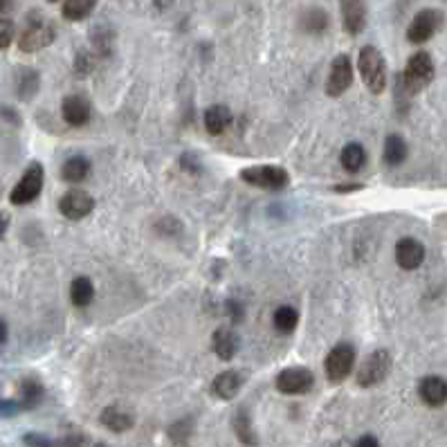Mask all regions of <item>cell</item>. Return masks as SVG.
I'll return each mask as SVG.
<instances>
[{
	"label": "cell",
	"mask_w": 447,
	"mask_h": 447,
	"mask_svg": "<svg viewBox=\"0 0 447 447\" xmlns=\"http://www.w3.org/2000/svg\"><path fill=\"white\" fill-rule=\"evenodd\" d=\"M14 7H16V3H9V0H0V19H5V14H9Z\"/></svg>",
	"instance_id": "ab89813d"
},
{
	"label": "cell",
	"mask_w": 447,
	"mask_h": 447,
	"mask_svg": "<svg viewBox=\"0 0 447 447\" xmlns=\"http://www.w3.org/2000/svg\"><path fill=\"white\" fill-rule=\"evenodd\" d=\"M56 38V27L52 23H48L46 19H41V14H30V23L23 30V34L19 36V50L21 52H38L43 48L52 46Z\"/></svg>",
	"instance_id": "3957f363"
},
{
	"label": "cell",
	"mask_w": 447,
	"mask_h": 447,
	"mask_svg": "<svg viewBox=\"0 0 447 447\" xmlns=\"http://www.w3.org/2000/svg\"><path fill=\"white\" fill-rule=\"evenodd\" d=\"M277 389L279 394L283 396H301L312 389L315 384V378H312V371L304 369V367H290V369H283L279 376H277Z\"/></svg>",
	"instance_id": "9c48e42d"
},
{
	"label": "cell",
	"mask_w": 447,
	"mask_h": 447,
	"mask_svg": "<svg viewBox=\"0 0 447 447\" xmlns=\"http://www.w3.org/2000/svg\"><path fill=\"white\" fill-rule=\"evenodd\" d=\"M95 297V285L88 277H77L70 283V301L77 308H85L90 306V301Z\"/></svg>",
	"instance_id": "cb8c5ba5"
},
{
	"label": "cell",
	"mask_w": 447,
	"mask_h": 447,
	"mask_svg": "<svg viewBox=\"0 0 447 447\" xmlns=\"http://www.w3.org/2000/svg\"><path fill=\"white\" fill-rule=\"evenodd\" d=\"M97 5L93 0H65L61 5V14L65 21H83L88 19Z\"/></svg>",
	"instance_id": "4316f807"
},
{
	"label": "cell",
	"mask_w": 447,
	"mask_h": 447,
	"mask_svg": "<svg viewBox=\"0 0 447 447\" xmlns=\"http://www.w3.org/2000/svg\"><path fill=\"white\" fill-rule=\"evenodd\" d=\"M434 72L436 68H434V61H431V56L427 52H416L409 56L405 70H402V77H398V85H402L405 93L416 95L431 83Z\"/></svg>",
	"instance_id": "6da1fadb"
},
{
	"label": "cell",
	"mask_w": 447,
	"mask_h": 447,
	"mask_svg": "<svg viewBox=\"0 0 447 447\" xmlns=\"http://www.w3.org/2000/svg\"><path fill=\"white\" fill-rule=\"evenodd\" d=\"M407 142L402 140L400 135H389L384 140V151H382V157H384V162L389 167H400L402 162L407 160Z\"/></svg>",
	"instance_id": "603a6c76"
},
{
	"label": "cell",
	"mask_w": 447,
	"mask_h": 447,
	"mask_svg": "<svg viewBox=\"0 0 447 447\" xmlns=\"http://www.w3.org/2000/svg\"><path fill=\"white\" fill-rule=\"evenodd\" d=\"M7 337H9V328H7V322L0 317V346L7 344Z\"/></svg>",
	"instance_id": "f35d334b"
},
{
	"label": "cell",
	"mask_w": 447,
	"mask_h": 447,
	"mask_svg": "<svg viewBox=\"0 0 447 447\" xmlns=\"http://www.w3.org/2000/svg\"><path fill=\"white\" fill-rule=\"evenodd\" d=\"M25 445L30 447H61V441H54L46 434H36V431H30V434L23 436Z\"/></svg>",
	"instance_id": "1f68e13d"
},
{
	"label": "cell",
	"mask_w": 447,
	"mask_h": 447,
	"mask_svg": "<svg viewBox=\"0 0 447 447\" xmlns=\"http://www.w3.org/2000/svg\"><path fill=\"white\" fill-rule=\"evenodd\" d=\"M95 209V198L83 189H70L59 200V211L68 221H81Z\"/></svg>",
	"instance_id": "8fae6325"
},
{
	"label": "cell",
	"mask_w": 447,
	"mask_h": 447,
	"mask_svg": "<svg viewBox=\"0 0 447 447\" xmlns=\"http://www.w3.org/2000/svg\"><path fill=\"white\" fill-rule=\"evenodd\" d=\"M21 411H25V409L19 400H0V421H3V418L19 416Z\"/></svg>",
	"instance_id": "d6a6232c"
},
{
	"label": "cell",
	"mask_w": 447,
	"mask_h": 447,
	"mask_svg": "<svg viewBox=\"0 0 447 447\" xmlns=\"http://www.w3.org/2000/svg\"><path fill=\"white\" fill-rule=\"evenodd\" d=\"M423 261H425V248L421 241L407 236L396 243V263L402 270H416L421 268Z\"/></svg>",
	"instance_id": "7c38bea8"
},
{
	"label": "cell",
	"mask_w": 447,
	"mask_h": 447,
	"mask_svg": "<svg viewBox=\"0 0 447 447\" xmlns=\"http://www.w3.org/2000/svg\"><path fill=\"white\" fill-rule=\"evenodd\" d=\"M340 160H342V167L349 173H357L367 162V151L362 149V144L351 142V144H346V147L342 149Z\"/></svg>",
	"instance_id": "484cf974"
},
{
	"label": "cell",
	"mask_w": 447,
	"mask_h": 447,
	"mask_svg": "<svg viewBox=\"0 0 447 447\" xmlns=\"http://www.w3.org/2000/svg\"><path fill=\"white\" fill-rule=\"evenodd\" d=\"M194 434V418H182V421L173 423L169 427V438L176 447H186Z\"/></svg>",
	"instance_id": "83f0119b"
},
{
	"label": "cell",
	"mask_w": 447,
	"mask_h": 447,
	"mask_svg": "<svg viewBox=\"0 0 447 447\" xmlns=\"http://www.w3.org/2000/svg\"><path fill=\"white\" fill-rule=\"evenodd\" d=\"M353 367H355V349L351 344H346V342L333 346V349L328 351L326 359H324L326 378L330 382H335V384L346 380V376L353 371Z\"/></svg>",
	"instance_id": "52a82bcc"
},
{
	"label": "cell",
	"mask_w": 447,
	"mask_h": 447,
	"mask_svg": "<svg viewBox=\"0 0 447 447\" xmlns=\"http://www.w3.org/2000/svg\"><path fill=\"white\" fill-rule=\"evenodd\" d=\"M421 400L429 407H443L447 402V382L438 376H427L418 384Z\"/></svg>",
	"instance_id": "9a60e30c"
},
{
	"label": "cell",
	"mask_w": 447,
	"mask_h": 447,
	"mask_svg": "<svg viewBox=\"0 0 447 447\" xmlns=\"http://www.w3.org/2000/svg\"><path fill=\"white\" fill-rule=\"evenodd\" d=\"M272 322H275V328L279 330V333L288 335V333H293V330L297 328L299 312L293 306H281V308L275 310V317H272Z\"/></svg>",
	"instance_id": "f1b7e54d"
},
{
	"label": "cell",
	"mask_w": 447,
	"mask_h": 447,
	"mask_svg": "<svg viewBox=\"0 0 447 447\" xmlns=\"http://www.w3.org/2000/svg\"><path fill=\"white\" fill-rule=\"evenodd\" d=\"M340 9H342V25H344L346 34L357 36L367 25V7L362 3L349 0V3H342Z\"/></svg>",
	"instance_id": "2e32d148"
},
{
	"label": "cell",
	"mask_w": 447,
	"mask_h": 447,
	"mask_svg": "<svg viewBox=\"0 0 447 447\" xmlns=\"http://www.w3.org/2000/svg\"><path fill=\"white\" fill-rule=\"evenodd\" d=\"M43 396H46V389H43V384L36 378L27 376L19 382V398L16 400L21 402L25 411H30L36 405H41Z\"/></svg>",
	"instance_id": "ffe728a7"
},
{
	"label": "cell",
	"mask_w": 447,
	"mask_h": 447,
	"mask_svg": "<svg viewBox=\"0 0 447 447\" xmlns=\"http://www.w3.org/2000/svg\"><path fill=\"white\" fill-rule=\"evenodd\" d=\"M357 70L362 75V81L373 95H380L386 85V63L378 48L364 46L357 56Z\"/></svg>",
	"instance_id": "7a4b0ae2"
},
{
	"label": "cell",
	"mask_w": 447,
	"mask_h": 447,
	"mask_svg": "<svg viewBox=\"0 0 447 447\" xmlns=\"http://www.w3.org/2000/svg\"><path fill=\"white\" fill-rule=\"evenodd\" d=\"M211 349H214L216 355L227 362V359H232L238 351V335L229 326L216 328L214 337H211Z\"/></svg>",
	"instance_id": "e0dca14e"
},
{
	"label": "cell",
	"mask_w": 447,
	"mask_h": 447,
	"mask_svg": "<svg viewBox=\"0 0 447 447\" xmlns=\"http://www.w3.org/2000/svg\"><path fill=\"white\" fill-rule=\"evenodd\" d=\"M229 124H232V110L225 104H214L205 110V128L209 135L214 137L223 135L229 128Z\"/></svg>",
	"instance_id": "ac0fdd59"
},
{
	"label": "cell",
	"mask_w": 447,
	"mask_h": 447,
	"mask_svg": "<svg viewBox=\"0 0 447 447\" xmlns=\"http://www.w3.org/2000/svg\"><path fill=\"white\" fill-rule=\"evenodd\" d=\"M443 25V14L436 9H423L418 11L411 25L407 27V41L414 43V46H421V43H427L431 36L438 32V27Z\"/></svg>",
	"instance_id": "ba28073f"
},
{
	"label": "cell",
	"mask_w": 447,
	"mask_h": 447,
	"mask_svg": "<svg viewBox=\"0 0 447 447\" xmlns=\"http://www.w3.org/2000/svg\"><path fill=\"white\" fill-rule=\"evenodd\" d=\"M245 380H248V376H245L243 371H223L214 378L211 394L216 398H221V400H232L241 391V386L245 384Z\"/></svg>",
	"instance_id": "4fadbf2b"
},
{
	"label": "cell",
	"mask_w": 447,
	"mask_h": 447,
	"mask_svg": "<svg viewBox=\"0 0 447 447\" xmlns=\"http://www.w3.org/2000/svg\"><path fill=\"white\" fill-rule=\"evenodd\" d=\"M353 83V63L349 54L335 56L333 65H330V75L326 81V95L328 97H342Z\"/></svg>",
	"instance_id": "30bf717a"
},
{
	"label": "cell",
	"mask_w": 447,
	"mask_h": 447,
	"mask_svg": "<svg viewBox=\"0 0 447 447\" xmlns=\"http://www.w3.org/2000/svg\"><path fill=\"white\" fill-rule=\"evenodd\" d=\"M90 102L81 95H70L61 104V115L70 126H83L90 120Z\"/></svg>",
	"instance_id": "5bb4252c"
},
{
	"label": "cell",
	"mask_w": 447,
	"mask_h": 447,
	"mask_svg": "<svg viewBox=\"0 0 447 447\" xmlns=\"http://www.w3.org/2000/svg\"><path fill=\"white\" fill-rule=\"evenodd\" d=\"M99 421H102V425L106 429L115 431V434H124V431H128V429L133 427L135 418L128 414V411L120 409V407H106L102 411V418H99Z\"/></svg>",
	"instance_id": "44dd1931"
},
{
	"label": "cell",
	"mask_w": 447,
	"mask_h": 447,
	"mask_svg": "<svg viewBox=\"0 0 447 447\" xmlns=\"http://www.w3.org/2000/svg\"><path fill=\"white\" fill-rule=\"evenodd\" d=\"M355 447H380V443H378L376 436L367 434V436H362V438H359V441L355 443Z\"/></svg>",
	"instance_id": "8d00e7d4"
},
{
	"label": "cell",
	"mask_w": 447,
	"mask_h": 447,
	"mask_svg": "<svg viewBox=\"0 0 447 447\" xmlns=\"http://www.w3.org/2000/svg\"><path fill=\"white\" fill-rule=\"evenodd\" d=\"M88 173H90V162H88V157H83V155L68 157V160L63 162V167H61V178L70 184L83 182L85 178H88Z\"/></svg>",
	"instance_id": "7402d4cb"
},
{
	"label": "cell",
	"mask_w": 447,
	"mask_h": 447,
	"mask_svg": "<svg viewBox=\"0 0 447 447\" xmlns=\"http://www.w3.org/2000/svg\"><path fill=\"white\" fill-rule=\"evenodd\" d=\"M43 182H46V169H43L41 162H32L25 169V173L21 176V180L16 182V186L9 194V203L11 205H30L38 198V194L43 191Z\"/></svg>",
	"instance_id": "277c9868"
},
{
	"label": "cell",
	"mask_w": 447,
	"mask_h": 447,
	"mask_svg": "<svg viewBox=\"0 0 447 447\" xmlns=\"http://www.w3.org/2000/svg\"><path fill=\"white\" fill-rule=\"evenodd\" d=\"M232 427H234V434L236 438L243 443V445H248V447H254L258 443L256 438V431L252 427V421H250V416L245 409H238L232 418Z\"/></svg>",
	"instance_id": "d4e9b609"
},
{
	"label": "cell",
	"mask_w": 447,
	"mask_h": 447,
	"mask_svg": "<svg viewBox=\"0 0 447 447\" xmlns=\"http://www.w3.org/2000/svg\"><path fill=\"white\" fill-rule=\"evenodd\" d=\"M180 167L186 169V171H191V173H198L200 171V164L196 162V157H191V155H182L180 157Z\"/></svg>",
	"instance_id": "d590c367"
},
{
	"label": "cell",
	"mask_w": 447,
	"mask_h": 447,
	"mask_svg": "<svg viewBox=\"0 0 447 447\" xmlns=\"http://www.w3.org/2000/svg\"><path fill=\"white\" fill-rule=\"evenodd\" d=\"M364 189V184L359 182H344V184H335V191L337 194H351V191H359Z\"/></svg>",
	"instance_id": "e575fe53"
},
{
	"label": "cell",
	"mask_w": 447,
	"mask_h": 447,
	"mask_svg": "<svg viewBox=\"0 0 447 447\" xmlns=\"http://www.w3.org/2000/svg\"><path fill=\"white\" fill-rule=\"evenodd\" d=\"M14 85H16V95L23 102L27 99H32L36 93H38V85H41V77L34 68H16V75H14Z\"/></svg>",
	"instance_id": "d6986e66"
},
{
	"label": "cell",
	"mask_w": 447,
	"mask_h": 447,
	"mask_svg": "<svg viewBox=\"0 0 447 447\" xmlns=\"http://www.w3.org/2000/svg\"><path fill=\"white\" fill-rule=\"evenodd\" d=\"M7 227H9V214L7 211H0V241L5 238Z\"/></svg>",
	"instance_id": "74e56055"
},
{
	"label": "cell",
	"mask_w": 447,
	"mask_h": 447,
	"mask_svg": "<svg viewBox=\"0 0 447 447\" xmlns=\"http://www.w3.org/2000/svg\"><path fill=\"white\" fill-rule=\"evenodd\" d=\"M16 38V25L9 19H0V50H7Z\"/></svg>",
	"instance_id": "4dcf8cb0"
},
{
	"label": "cell",
	"mask_w": 447,
	"mask_h": 447,
	"mask_svg": "<svg viewBox=\"0 0 447 447\" xmlns=\"http://www.w3.org/2000/svg\"><path fill=\"white\" fill-rule=\"evenodd\" d=\"M225 308H227V315H229V320H232L234 324H238V322H243V306L238 304V301H234V299H229L227 304H225Z\"/></svg>",
	"instance_id": "836d02e7"
},
{
	"label": "cell",
	"mask_w": 447,
	"mask_h": 447,
	"mask_svg": "<svg viewBox=\"0 0 447 447\" xmlns=\"http://www.w3.org/2000/svg\"><path fill=\"white\" fill-rule=\"evenodd\" d=\"M95 447H108V445H106V443H97Z\"/></svg>",
	"instance_id": "60d3db41"
},
{
	"label": "cell",
	"mask_w": 447,
	"mask_h": 447,
	"mask_svg": "<svg viewBox=\"0 0 447 447\" xmlns=\"http://www.w3.org/2000/svg\"><path fill=\"white\" fill-rule=\"evenodd\" d=\"M389 371H391V353L384 349H378V351H373L362 362V367L357 369L355 380L359 386L371 389V386H378L389 376Z\"/></svg>",
	"instance_id": "8992f818"
},
{
	"label": "cell",
	"mask_w": 447,
	"mask_h": 447,
	"mask_svg": "<svg viewBox=\"0 0 447 447\" xmlns=\"http://www.w3.org/2000/svg\"><path fill=\"white\" fill-rule=\"evenodd\" d=\"M241 180L252 186H258V189H268V191H281L283 186H288V182H290L285 169L272 167V164L245 167L241 171Z\"/></svg>",
	"instance_id": "5b68a950"
},
{
	"label": "cell",
	"mask_w": 447,
	"mask_h": 447,
	"mask_svg": "<svg viewBox=\"0 0 447 447\" xmlns=\"http://www.w3.org/2000/svg\"><path fill=\"white\" fill-rule=\"evenodd\" d=\"M301 27L310 34H322L328 27V14L322 9H310L306 14H301Z\"/></svg>",
	"instance_id": "f546056e"
}]
</instances>
